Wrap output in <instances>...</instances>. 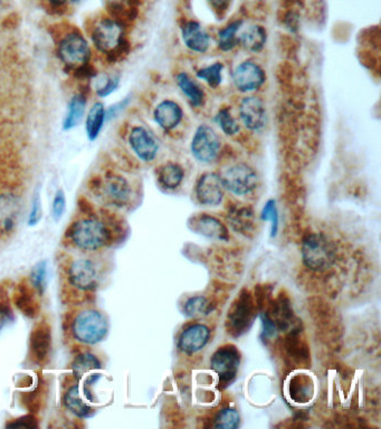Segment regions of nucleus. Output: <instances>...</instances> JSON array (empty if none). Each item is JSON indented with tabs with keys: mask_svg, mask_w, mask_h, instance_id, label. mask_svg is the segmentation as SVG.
Listing matches in <instances>:
<instances>
[{
	"mask_svg": "<svg viewBox=\"0 0 381 429\" xmlns=\"http://www.w3.org/2000/svg\"><path fill=\"white\" fill-rule=\"evenodd\" d=\"M119 223L108 214H81L67 231V242L81 253L97 254L114 244Z\"/></svg>",
	"mask_w": 381,
	"mask_h": 429,
	"instance_id": "obj_1",
	"label": "nucleus"
},
{
	"mask_svg": "<svg viewBox=\"0 0 381 429\" xmlns=\"http://www.w3.org/2000/svg\"><path fill=\"white\" fill-rule=\"evenodd\" d=\"M57 57L75 79L88 80L97 75L91 64L92 48L82 32L75 26L55 27L53 35Z\"/></svg>",
	"mask_w": 381,
	"mask_h": 429,
	"instance_id": "obj_2",
	"label": "nucleus"
},
{
	"mask_svg": "<svg viewBox=\"0 0 381 429\" xmlns=\"http://www.w3.org/2000/svg\"><path fill=\"white\" fill-rule=\"evenodd\" d=\"M88 34L95 50L113 64L127 55L130 44L127 39L125 24L110 15L101 14L90 20Z\"/></svg>",
	"mask_w": 381,
	"mask_h": 429,
	"instance_id": "obj_3",
	"label": "nucleus"
},
{
	"mask_svg": "<svg viewBox=\"0 0 381 429\" xmlns=\"http://www.w3.org/2000/svg\"><path fill=\"white\" fill-rule=\"evenodd\" d=\"M104 263L97 254L82 253L67 263L65 278L74 291L92 293L104 280Z\"/></svg>",
	"mask_w": 381,
	"mask_h": 429,
	"instance_id": "obj_4",
	"label": "nucleus"
},
{
	"mask_svg": "<svg viewBox=\"0 0 381 429\" xmlns=\"http://www.w3.org/2000/svg\"><path fill=\"white\" fill-rule=\"evenodd\" d=\"M69 327L75 341L85 346H95L108 336L109 320L97 308L84 306L74 313Z\"/></svg>",
	"mask_w": 381,
	"mask_h": 429,
	"instance_id": "obj_5",
	"label": "nucleus"
},
{
	"mask_svg": "<svg viewBox=\"0 0 381 429\" xmlns=\"http://www.w3.org/2000/svg\"><path fill=\"white\" fill-rule=\"evenodd\" d=\"M91 189L105 204L114 208H125L132 198L130 182L113 171H109L102 177L93 179Z\"/></svg>",
	"mask_w": 381,
	"mask_h": 429,
	"instance_id": "obj_6",
	"label": "nucleus"
},
{
	"mask_svg": "<svg viewBox=\"0 0 381 429\" xmlns=\"http://www.w3.org/2000/svg\"><path fill=\"white\" fill-rule=\"evenodd\" d=\"M302 257L310 270L324 272L335 261V248L322 233L307 235L302 243Z\"/></svg>",
	"mask_w": 381,
	"mask_h": 429,
	"instance_id": "obj_7",
	"label": "nucleus"
},
{
	"mask_svg": "<svg viewBox=\"0 0 381 429\" xmlns=\"http://www.w3.org/2000/svg\"><path fill=\"white\" fill-rule=\"evenodd\" d=\"M221 177L225 189L236 196L249 195L258 184L256 171L246 163L230 165Z\"/></svg>",
	"mask_w": 381,
	"mask_h": 429,
	"instance_id": "obj_8",
	"label": "nucleus"
},
{
	"mask_svg": "<svg viewBox=\"0 0 381 429\" xmlns=\"http://www.w3.org/2000/svg\"><path fill=\"white\" fill-rule=\"evenodd\" d=\"M255 317L254 304L249 292L243 291L233 303L227 315V327L233 336H240L249 330Z\"/></svg>",
	"mask_w": 381,
	"mask_h": 429,
	"instance_id": "obj_9",
	"label": "nucleus"
},
{
	"mask_svg": "<svg viewBox=\"0 0 381 429\" xmlns=\"http://www.w3.org/2000/svg\"><path fill=\"white\" fill-rule=\"evenodd\" d=\"M240 363V355L237 348L233 344H227L219 348L210 359V366L219 376V385H230L236 378Z\"/></svg>",
	"mask_w": 381,
	"mask_h": 429,
	"instance_id": "obj_10",
	"label": "nucleus"
},
{
	"mask_svg": "<svg viewBox=\"0 0 381 429\" xmlns=\"http://www.w3.org/2000/svg\"><path fill=\"white\" fill-rule=\"evenodd\" d=\"M221 147L219 135L206 124L196 130L191 141L193 156L202 163H214L219 158Z\"/></svg>",
	"mask_w": 381,
	"mask_h": 429,
	"instance_id": "obj_11",
	"label": "nucleus"
},
{
	"mask_svg": "<svg viewBox=\"0 0 381 429\" xmlns=\"http://www.w3.org/2000/svg\"><path fill=\"white\" fill-rule=\"evenodd\" d=\"M22 203L11 190L0 191V236H8L16 229L22 216Z\"/></svg>",
	"mask_w": 381,
	"mask_h": 429,
	"instance_id": "obj_12",
	"label": "nucleus"
},
{
	"mask_svg": "<svg viewBox=\"0 0 381 429\" xmlns=\"http://www.w3.org/2000/svg\"><path fill=\"white\" fill-rule=\"evenodd\" d=\"M52 351V329L48 322L37 323L29 336V355L39 365H45Z\"/></svg>",
	"mask_w": 381,
	"mask_h": 429,
	"instance_id": "obj_13",
	"label": "nucleus"
},
{
	"mask_svg": "<svg viewBox=\"0 0 381 429\" xmlns=\"http://www.w3.org/2000/svg\"><path fill=\"white\" fill-rule=\"evenodd\" d=\"M225 187L221 177L215 172H206L199 178L196 197L205 206H219L224 198Z\"/></svg>",
	"mask_w": 381,
	"mask_h": 429,
	"instance_id": "obj_14",
	"label": "nucleus"
},
{
	"mask_svg": "<svg viewBox=\"0 0 381 429\" xmlns=\"http://www.w3.org/2000/svg\"><path fill=\"white\" fill-rule=\"evenodd\" d=\"M265 73L254 62L246 61L240 64L233 73V83L238 91H256L265 82Z\"/></svg>",
	"mask_w": 381,
	"mask_h": 429,
	"instance_id": "obj_15",
	"label": "nucleus"
},
{
	"mask_svg": "<svg viewBox=\"0 0 381 429\" xmlns=\"http://www.w3.org/2000/svg\"><path fill=\"white\" fill-rule=\"evenodd\" d=\"M240 118L247 129L260 131L268 123V111L260 97H247L240 102Z\"/></svg>",
	"mask_w": 381,
	"mask_h": 429,
	"instance_id": "obj_16",
	"label": "nucleus"
},
{
	"mask_svg": "<svg viewBox=\"0 0 381 429\" xmlns=\"http://www.w3.org/2000/svg\"><path fill=\"white\" fill-rule=\"evenodd\" d=\"M129 144L139 159L151 163L157 157L159 144L149 130L141 125L132 128L129 135Z\"/></svg>",
	"mask_w": 381,
	"mask_h": 429,
	"instance_id": "obj_17",
	"label": "nucleus"
},
{
	"mask_svg": "<svg viewBox=\"0 0 381 429\" xmlns=\"http://www.w3.org/2000/svg\"><path fill=\"white\" fill-rule=\"evenodd\" d=\"M189 229L210 240H228L230 235L226 226L221 220L208 214H199L189 219Z\"/></svg>",
	"mask_w": 381,
	"mask_h": 429,
	"instance_id": "obj_18",
	"label": "nucleus"
},
{
	"mask_svg": "<svg viewBox=\"0 0 381 429\" xmlns=\"http://www.w3.org/2000/svg\"><path fill=\"white\" fill-rule=\"evenodd\" d=\"M209 338L210 330L207 325L200 323L189 325L180 334L178 348L181 353L193 355L206 347Z\"/></svg>",
	"mask_w": 381,
	"mask_h": 429,
	"instance_id": "obj_19",
	"label": "nucleus"
},
{
	"mask_svg": "<svg viewBox=\"0 0 381 429\" xmlns=\"http://www.w3.org/2000/svg\"><path fill=\"white\" fill-rule=\"evenodd\" d=\"M183 43L189 50L196 53L207 52L210 45V37L199 22L189 20L181 27Z\"/></svg>",
	"mask_w": 381,
	"mask_h": 429,
	"instance_id": "obj_20",
	"label": "nucleus"
},
{
	"mask_svg": "<svg viewBox=\"0 0 381 429\" xmlns=\"http://www.w3.org/2000/svg\"><path fill=\"white\" fill-rule=\"evenodd\" d=\"M155 122L161 129L170 131L177 128L183 120V109L172 100H165L159 103L153 112Z\"/></svg>",
	"mask_w": 381,
	"mask_h": 429,
	"instance_id": "obj_21",
	"label": "nucleus"
},
{
	"mask_svg": "<svg viewBox=\"0 0 381 429\" xmlns=\"http://www.w3.org/2000/svg\"><path fill=\"white\" fill-rule=\"evenodd\" d=\"M37 292L34 290L31 283L22 281L18 284L15 291V304L17 308L25 314L26 317L35 318L39 314V302H37Z\"/></svg>",
	"mask_w": 381,
	"mask_h": 429,
	"instance_id": "obj_22",
	"label": "nucleus"
},
{
	"mask_svg": "<svg viewBox=\"0 0 381 429\" xmlns=\"http://www.w3.org/2000/svg\"><path fill=\"white\" fill-rule=\"evenodd\" d=\"M64 404L78 418H90L95 414V408H92L91 404L85 402V400L81 397L80 386L78 383L71 386L69 390L65 393Z\"/></svg>",
	"mask_w": 381,
	"mask_h": 429,
	"instance_id": "obj_23",
	"label": "nucleus"
},
{
	"mask_svg": "<svg viewBox=\"0 0 381 429\" xmlns=\"http://www.w3.org/2000/svg\"><path fill=\"white\" fill-rule=\"evenodd\" d=\"M228 220H230L233 229L240 234L247 236V235L251 234V231H254L255 216L251 207H234L228 214Z\"/></svg>",
	"mask_w": 381,
	"mask_h": 429,
	"instance_id": "obj_24",
	"label": "nucleus"
},
{
	"mask_svg": "<svg viewBox=\"0 0 381 429\" xmlns=\"http://www.w3.org/2000/svg\"><path fill=\"white\" fill-rule=\"evenodd\" d=\"M268 39L265 29L260 25H251L245 31H240L238 43L243 45L244 48L249 52L257 53L264 48Z\"/></svg>",
	"mask_w": 381,
	"mask_h": 429,
	"instance_id": "obj_25",
	"label": "nucleus"
},
{
	"mask_svg": "<svg viewBox=\"0 0 381 429\" xmlns=\"http://www.w3.org/2000/svg\"><path fill=\"white\" fill-rule=\"evenodd\" d=\"M86 97L85 94H75L74 97L69 101V109H67V116L64 118V131H69L78 127L81 121L83 120L84 113H85Z\"/></svg>",
	"mask_w": 381,
	"mask_h": 429,
	"instance_id": "obj_26",
	"label": "nucleus"
},
{
	"mask_svg": "<svg viewBox=\"0 0 381 429\" xmlns=\"http://www.w3.org/2000/svg\"><path fill=\"white\" fill-rule=\"evenodd\" d=\"M136 0H105L109 15L122 24H125V20L136 18Z\"/></svg>",
	"mask_w": 381,
	"mask_h": 429,
	"instance_id": "obj_27",
	"label": "nucleus"
},
{
	"mask_svg": "<svg viewBox=\"0 0 381 429\" xmlns=\"http://www.w3.org/2000/svg\"><path fill=\"white\" fill-rule=\"evenodd\" d=\"M183 177V169L177 163H166L158 170V182L165 189L174 190L179 187Z\"/></svg>",
	"mask_w": 381,
	"mask_h": 429,
	"instance_id": "obj_28",
	"label": "nucleus"
},
{
	"mask_svg": "<svg viewBox=\"0 0 381 429\" xmlns=\"http://www.w3.org/2000/svg\"><path fill=\"white\" fill-rule=\"evenodd\" d=\"M106 112L103 103L97 102L92 105L91 110L86 116V135L90 141H95L102 131Z\"/></svg>",
	"mask_w": 381,
	"mask_h": 429,
	"instance_id": "obj_29",
	"label": "nucleus"
},
{
	"mask_svg": "<svg viewBox=\"0 0 381 429\" xmlns=\"http://www.w3.org/2000/svg\"><path fill=\"white\" fill-rule=\"evenodd\" d=\"M102 368V363L97 355L91 353H83L75 358L72 362L73 376L78 380L85 374Z\"/></svg>",
	"mask_w": 381,
	"mask_h": 429,
	"instance_id": "obj_30",
	"label": "nucleus"
},
{
	"mask_svg": "<svg viewBox=\"0 0 381 429\" xmlns=\"http://www.w3.org/2000/svg\"><path fill=\"white\" fill-rule=\"evenodd\" d=\"M177 83L180 90L185 94L193 107H199L204 105L205 92L196 82L191 80L188 75L186 73L178 75Z\"/></svg>",
	"mask_w": 381,
	"mask_h": 429,
	"instance_id": "obj_31",
	"label": "nucleus"
},
{
	"mask_svg": "<svg viewBox=\"0 0 381 429\" xmlns=\"http://www.w3.org/2000/svg\"><path fill=\"white\" fill-rule=\"evenodd\" d=\"M290 393L291 398L296 402H307L312 396V381L304 374H298L291 381Z\"/></svg>",
	"mask_w": 381,
	"mask_h": 429,
	"instance_id": "obj_32",
	"label": "nucleus"
},
{
	"mask_svg": "<svg viewBox=\"0 0 381 429\" xmlns=\"http://www.w3.org/2000/svg\"><path fill=\"white\" fill-rule=\"evenodd\" d=\"M242 28V20L230 22L219 33V46L221 50H230L238 44V34Z\"/></svg>",
	"mask_w": 381,
	"mask_h": 429,
	"instance_id": "obj_33",
	"label": "nucleus"
},
{
	"mask_svg": "<svg viewBox=\"0 0 381 429\" xmlns=\"http://www.w3.org/2000/svg\"><path fill=\"white\" fill-rule=\"evenodd\" d=\"M46 275H48V263L41 261L33 267L29 276V283L39 297H43L46 289Z\"/></svg>",
	"mask_w": 381,
	"mask_h": 429,
	"instance_id": "obj_34",
	"label": "nucleus"
},
{
	"mask_svg": "<svg viewBox=\"0 0 381 429\" xmlns=\"http://www.w3.org/2000/svg\"><path fill=\"white\" fill-rule=\"evenodd\" d=\"M223 64L214 63L209 67H204L197 72V76L200 80L205 81L208 86L212 88H217L221 86V80H223Z\"/></svg>",
	"mask_w": 381,
	"mask_h": 429,
	"instance_id": "obj_35",
	"label": "nucleus"
},
{
	"mask_svg": "<svg viewBox=\"0 0 381 429\" xmlns=\"http://www.w3.org/2000/svg\"><path fill=\"white\" fill-rule=\"evenodd\" d=\"M240 416L234 408L221 409L215 417V427L221 429H235L240 426Z\"/></svg>",
	"mask_w": 381,
	"mask_h": 429,
	"instance_id": "obj_36",
	"label": "nucleus"
},
{
	"mask_svg": "<svg viewBox=\"0 0 381 429\" xmlns=\"http://www.w3.org/2000/svg\"><path fill=\"white\" fill-rule=\"evenodd\" d=\"M208 310H209V303L207 299L202 295L190 297L186 301L183 306V312L189 318L202 317L204 314H207Z\"/></svg>",
	"mask_w": 381,
	"mask_h": 429,
	"instance_id": "obj_37",
	"label": "nucleus"
},
{
	"mask_svg": "<svg viewBox=\"0 0 381 429\" xmlns=\"http://www.w3.org/2000/svg\"><path fill=\"white\" fill-rule=\"evenodd\" d=\"M215 121L225 135H235L240 131L237 120L232 116L228 109L219 110L216 114Z\"/></svg>",
	"mask_w": 381,
	"mask_h": 429,
	"instance_id": "obj_38",
	"label": "nucleus"
},
{
	"mask_svg": "<svg viewBox=\"0 0 381 429\" xmlns=\"http://www.w3.org/2000/svg\"><path fill=\"white\" fill-rule=\"evenodd\" d=\"M261 217L265 222H271L272 237L277 236V229H279V212H277L275 200L271 199L266 203L265 206L263 208Z\"/></svg>",
	"mask_w": 381,
	"mask_h": 429,
	"instance_id": "obj_39",
	"label": "nucleus"
},
{
	"mask_svg": "<svg viewBox=\"0 0 381 429\" xmlns=\"http://www.w3.org/2000/svg\"><path fill=\"white\" fill-rule=\"evenodd\" d=\"M7 428H26V429H35L39 427V423L35 416L33 415H25L22 416L20 418L13 419L9 421L6 425Z\"/></svg>",
	"mask_w": 381,
	"mask_h": 429,
	"instance_id": "obj_40",
	"label": "nucleus"
},
{
	"mask_svg": "<svg viewBox=\"0 0 381 429\" xmlns=\"http://www.w3.org/2000/svg\"><path fill=\"white\" fill-rule=\"evenodd\" d=\"M65 206H67V198H65V193L63 190H58L57 193H55L54 200H53L52 212L53 217L56 222L61 219L63 216L64 212H65Z\"/></svg>",
	"mask_w": 381,
	"mask_h": 429,
	"instance_id": "obj_41",
	"label": "nucleus"
},
{
	"mask_svg": "<svg viewBox=\"0 0 381 429\" xmlns=\"http://www.w3.org/2000/svg\"><path fill=\"white\" fill-rule=\"evenodd\" d=\"M119 77L118 76H109L105 80L104 84L97 90V95L99 97H106L110 95L111 93H113L116 91V88L119 86Z\"/></svg>",
	"mask_w": 381,
	"mask_h": 429,
	"instance_id": "obj_42",
	"label": "nucleus"
},
{
	"mask_svg": "<svg viewBox=\"0 0 381 429\" xmlns=\"http://www.w3.org/2000/svg\"><path fill=\"white\" fill-rule=\"evenodd\" d=\"M41 218H42V203H41L39 196H35L33 204H32L31 214H29V217H28V225H37Z\"/></svg>",
	"mask_w": 381,
	"mask_h": 429,
	"instance_id": "obj_43",
	"label": "nucleus"
},
{
	"mask_svg": "<svg viewBox=\"0 0 381 429\" xmlns=\"http://www.w3.org/2000/svg\"><path fill=\"white\" fill-rule=\"evenodd\" d=\"M210 7L215 11L216 15L219 17L224 16L232 5V0H208Z\"/></svg>",
	"mask_w": 381,
	"mask_h": 429,
	"instance_id": "obj_44",
	"label": "nucleus"
},
{
	"mask_svg": "<svg viewBox=\"0 0 381 429\" xmlns=\"http://www.w3.org/2000/svg\"><path fill=\"white\" fill-rule=\"evenodd\" d=\"M11 308H9L8 303L1 299L0 300V330L11 320Z\"/></svg>",
	"mask_w": 381,
	"mask_h": 429,
	"instance_id": "obj_45",
	"label": "nucleus"
},
{
	"mask_svg": "<svg viewBox=\"0 0 381 429\" xmlns=\"http://www.w3.org/2000/svg\"><path fill=\"white\" fill-rule=\"evenodd\" d=\"M43 1L48 4V7L54 11H63L64 8H67L69 4L75 3L78 0H43Z\"/></svg>",
	"mask_w": 381,
	"mask_h": 429,
	"instance_id": "obj_46",
	"label": "nucleus"
},
{
	"mask_svg": "<svg viewBox=\"0 0 381 429\" xmlns=\"http://www.w3.org/2000/svg\"><path fill=\"white\" fill-rule=\"evenodd\" d=\"M9 3H11V0H0V14L8 8Z\"/></svg>",
	"mask_w": 381,
	"mask_h": 429,
	"instance_id": "obj_47",
	"label": "nucleus"
}]
</instances>
